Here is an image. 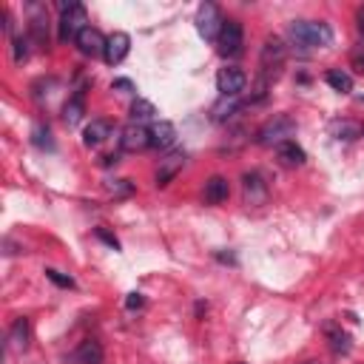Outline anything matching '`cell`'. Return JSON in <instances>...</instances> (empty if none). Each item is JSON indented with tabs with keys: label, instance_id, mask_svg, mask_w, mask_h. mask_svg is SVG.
Masks as SVG:
<instances>
[{
	"label": "cell",
	"instance_id": "obj_1",
	"mask_svg": "<svg viewBox=\"0 0 364 364\" xmlns=\"http://www.w3.org/2000/svg\"><path fill=\"white\" fill-rule=\"evenodd\" d=\"M284 60H287V46L279 37H267L264 46H262V54H259V77H256V97H253V102L264 100L267 88L279 80V74L284 68Z\"/></svg>",
	"mask_w": 364,
	"mask_h": 364
},
{
	"label": "cell",
	"instance_id": "obj_2",
	"mask_svg": "<svg viewBox=\"0 0 364 364\" xmlns=\"http://www.w3.org/2000/svg\"><path fill=\"white\" fill-rule=\"evenodd\" d=\"M287 31H290V40L301 48H318L333 43V28L321 20H293Z\"/></svg>",
	"mask_w": 364,
	"mask_h": 364
},
{
	"label": "cell",
	"instance_id": "obj_3",
	"mask_svg": "<svg viewBox=\"0 0 364 364\" xmlns=\"http://www.w3.org/2000/svg\"><path fill=\"white\" fill-rule=\"evenodd\" d=\"M85 26H88L85 6H80V3H60V40L63 43L77 40V34Z\"/></svg>",
	"mask_w": 364,
	"mask_h": 364
},
{
	"label": "cell",
	"instance_id": "obj_4",
	"mask_svg": "<svg viewBox=\"0 0 364 364\" xmlns=\"http://www.w3.org/2000/svg\"><path fill=\"white\" fill-rule=\"evenodd\" d=\"M193 23H196V31H199L202 40L216 43V37H219V31H222V26H225V17H222V11H219L216 3H202V6L196 9Z\"/></svg>",
	"mask_w": 364,
	"mask_h": 364
},
{
	"label": "cell",
	"instance_id": "obj_5",
	"mask_svg": "<svg viewBox=\"0 0 364 364\" xmlns=\"http://www.w3.org/2000/svg\"><path fill=\"white\" fill-rule=\"evenodd\" d=\"M296 131V122L290 119V117H284V114H276L267 125H262L259 128V134H256V142L259 145H279V142H284V139H290V134Z\"/></svg>",
	"mask_w": 364,
	"mask_h": 364
},
{
	"label": "cell",
	"instance_id": "obj_6",
	"mask_svg": "<svg viewBox=\"0 0 364 364\" xmlns=\"http://www.w3.org/2000/svg\"><path fill=\"white\" fill-rule=\"evenodd\" d=\"M242 46H245V31H242V23L239 20H225L219 37H216V51L222 57H239L242 54Z\"/></svg>",
	"mask_w": 364,
	"mask_h": 364
},
{
	"label": "cell",
	"instance_id": "obj_7",
	"mask_svg": "<svg viewBox=\"0 0 364 364\" xmlns=\"http://www.w3.org/2000/svg\"><path fill=\"white\" fill-rule=\"evenodd\" d=\"M245 85H247V74L239 65L219 68V74H216V91L222 97H239L245 91Z\"/></svg>",
	"mask_w": 364,
	"mask_h": 364
},
{
	"label": "cell",
	"instance_id": "obj_8",
	"mask_svg": "<svg viewBox=\"0 0 364 364\" xmlns=\"http://www.w3.org/2000/svg\"><path fill=\"white\" fill-rule=\"evenodd\" d=\"M119 145L125 151H145L151 148V128L139 125V122H128L119 134Z\"/></svg>",
	"mask_w": 364,
	"mask_h": 364
},
{
	"label": "cell",
	"instance_id": "obj_9",
	"mask_svg": "<svg viewBox=\"0 0 364 364\" xmlns=\"http://www.w3.org/2000/svg\"><path fill=\"white\" fill-rule=\"evenodd\" d=\"M128 51H131V37H128L125 31H114V34H108V40H105L102 60H105L108 65H119V63L128 57Z\"/></svg>",
	"mask_w": 364,
	"mask_h": 364
},
{
	"label": "cell",
	"instance_id": "obj_10",
	"mask_svg": "<svg viewBox=\"0 0 364 364\" xmlns=\"http://www.w3.org/2000/svg\"><path fill=\"white\" fill-rule=\"evenodd\" d=\"M105 40H108V37H102L100 28L85 26V28L77 34L74 43H77L80 54H85V57H102V51H105Z\"/></svg>",
	"mask_w": 364,
	"mask_h": 364
},
{
	"label": "cell",
	"instance_id": "obj_11",
	"mask_svg": "<svg viewBox=\"0 0 364 364\" xmlns=\"http://www.w3.org/2000/svg\"><path fill=\"white\" fill-rule=\"evenodd\" d=\"M185 151H171L165 159H159V168H156V173H154V179H156V185L159 188H165L179 171H182V165H185Z\"/></svg>",
	"mask_w": 364,
	"mask_h": 364
},
{
	"label": "cell",
	"instance_id": "obj_12",
	"mask_svg": "<svg viewBox=\"0 0 364 364\" xmlns=\"http://www.w3.org/2000/svg\"><path fill=\"white\" fill-rule=\"evenodd\" d=\"M111 119H91L88 125H85V131H82V142L88 145V148H100L108 136H111Z\"/></svg>",
	"mask_w": 364,
	"mask_h": 364
},
{
	"label": "cell",
	"instance_id": "obj_13",
	"mask_svg": "<svg viewBox=\"0 0 364 364\" xmlns=\"http://www.w3.org/2000/svg\"><path fill=\"white\" fill-rule=\"evenodd\" d=\"M242 191H245V202H247V205H259V202H264V196H267V185H264V179H262L256 171L242 176Z\"/></svg>",
	"mask_w": 364,
	"mask_h": 364
},
{
	"label": "cell",
	"instance_id": "obj_14",
	"mask_svg": "<svg viewBox=\"0 0 364 364\" xmlns=\"http://www.w3.org/2000/svg\"><path fill=\"white\" fill-rule=\"evenodd\" d=\"M28 341H31V324L26 316H20V318H14V324L9 330V347L14 353H23V350H28Z\"/></svg>",
	"mask_w": 364,
	"mask_h": 364
},
{
	"label": "cell",
	"instance_id": "obj_15",
	"mask_svg": "<svg viewBox=\"0 0 364 364\" xmlns=\"http://www.w3.org/2000/svg\"><path fill=\"white\" fill-rule=\"evenodd\" d=\"M276 156H279V159H282V165H287V168L304 165V159H307L304 148H301L296 139H284V142H279V145H276Z\"/></svg>",
	"mask_w": 364,
	"mask_h": 364
},
{
	"label": "cell",
	"instance_id": "obj_16",
	"mask_svg": "<svg viewBox=\"0 0 364 364\" xmlns=\"http://www.w3.org/2000/svg\"><path fill=\"white\" fill-rule=\"evenodd\" d=\"M176 142V128L168 119H159L151 125V148H171Z\"/></svg>",
	"mask_w": 364,
	"mask_h": 364
},
{
	"label": "cell",
	"instance_id": "obj_17",
	"mask_svg": "<svg viewBox=\"0 0 364 364\" xmlns=\"http://www.w3.org/2000/svg\"><path fill=\"white\" fill-rule=\"evenodd\" d=\"M228 196H230V188H228L225 176H210L205 182V202L208 205H222V202H228Z\"/></svg>",
	"mask_w": 364,
	"mask_h": 364
},
{
	"label": "cell",
	"instance_id": "obj_18",
	"mask_svg": "<svg viewBox=\"0 0 364 364\" xmlns=\"http://www.w3.org/2000/svg\"><path fill=\"white\" fill-rule=\"evenodd\" d=\"M324 336H327L333 353H350V336L341 330V324L327 321V324H324Z\"/></svg>",
	"mask_w": 364,
	"mask_h": 364
},
{
	"label": "cell",
	"instance_id": "obj_19",
	"mask_svg": "<svg viewBox=\"0 0 364 364\" xmlns=\"http://www.w3.org/2000/svg\"><path fill=\"white\" fill-rule=\"evenodd\" d=\"M74 358H77L80 364H102V347H100V341L85 338V341L77 347Z\"/></svg>",
	"mask_w": 364,
	"mask_h": 364
},
{
	"label": "cell",
	"instance_id": "obj_20",
	"mask_svg": "<svg viewBox=\"0 0 364 364\" xmlns=\"http://www.w3.org/2000/svg\"><path fill=\"white\" fill-rule=\"evenodd\" d=\"M330 131H333L336 139H358V136L364 134L361 122H353V119H336V122L330 125Z\"/></svg>",
	"mask_w": 364,
	"mask_h": 364
},
{
	"label": "cell",
	"instance_id": "obj_21",
	"mask_svg": "<svg viewBox=\"0 0 364 364\" xmlns=\"http://www.w3.org/2000/svg\"><path fill=\"white\" fill-rule=\"evenodd\" d=\"M324 80H327V85H330L333 91H338V94H350V91H353V77H350L347 71H341V68H330V71L324 74Z\"/></svg>",
	"mask_w": 364,
	"mask_h": 364
},
{
	"label": "cell",
	"instance_id": "obj_22",
	"mask_svg": "<svg viewBox=\"0 0 364 364\" xmlns=\"http://www.w3.org/2000/svg\"><path fill=\"white\" fill-rule=\"evenodd\" d=\"M82 114H85V100H82V91H77V94L65 102V108H63V119H65L68 125H77V122L82 119Z\"/></svg>",
	"mask_w": 364,
	"mask_h": 364
},
{
	"label": "cell",
	"instance_id": "obj_23",
	"mask_svg": "<svg viewBox=\"0 0 364 364\" xmlns=\"http://www.w3.org/2000/svg\"><path fill=\"white\" fill-rule=\"evenodd\" d=\"M128 111H131V119L139 122V125H142L145 119H154V117H156V105H154L151 100H145V97H136Z\"/></svg>",
	"mask_w": 364,
	"mask_h": 364
},
{
	"label": "cell",
	"instance_id": "obj_24",
	"mask_svg": "<svg viewBox=\"0 0 364 364\" xmlns=\"http://www.w3.org/2000/svg\"><path fill=\"white\" fill-rule=\"evenodd\" d=\"M43 23H46L43 14L31 17V37H34L37 46H46V43H48V26H43Z\"/></svg>",
	"mask_w": 364,
	"mask_h": 364
},
{
	"label": "cell",
	"instance_id": "obj_25",
	"mask_svg": "<svg viewBox=\"0 0 364 364\" xmlns=\"http://www.w3.org/2000/svg\"><path fill=\"white\" fill-rule=\"evenodd\" d=\"M31 142L37 145V148H54V139H51V131L48 128H43V125H34L31 128Z\"/></svg>",
	"mask_w": 364,
	"mask_h": 364
},
{
	"label": "cell",
	"instance_id": "obj_26",
	"mask_svg": "<svg viewBox=\"0 0 364 364\" xmlns=\"http://www.w3.org/2000/svg\"><path fill=\"white\" fill-rule=\"evenodd\" d=\"M11 51H14V63H23L28 57V37H23V34L11 37Z\"/></svg>",
	"mask_w": 364,
	"mask_h": 364
},
{
	"label": "cell",
	"instance_id": "obj_27",
	"mask_svg": "<svg viewBox=\"0 0 364 364\" xmlns=\"http://www.w3.org/2000/svg\"><path fill=\"white\" fill-rule=\"evenodd\" d=\"M46 279L54 282L57 287H74V279H71V276H63V273L54 270V267H46Z\"/></svg>",
	"mask_w": 364,
	"mask_h": 364
},
{
	"label": "cell",
	"instance_id": "obj_28",
	"mask_svg": "<svg viewBox=\"0 0 364 364\" xmlns=\"http://www.w3.org/2000/svg\"><path fill=\"white\" fill-rule=\"evenodd\" d=\"M350 63H353V68H355V71H361V74H364V46H358V48H353V51H350Z\"/></svg>",
	"mask_w": 364,
	"mask_h": 364
},
{
	"label": "cell",
	"instance_id": "obj_29",
	"mask_svg": "<svg viewBox=\"0 0 364 364\" xmlns=\"http://www.w3.org/2000/svg\"><path fill=\"white\" fill-rule=\"evenodd\" d=\"M142 301H145L142 293H128V299H125V304H128L131 310H134V307H142Z\"/></svg>",
	"mask_w": 364,
	"mask_h": 364
},
{
	"label": "cell",
	"instance_id": "obj_30",
	"mask_svg": "<svg viewBox=\"0 0 364 364\" xmlns=\"http://www.w3.org/2000/svg\"><path fill=\"white\" fill-rule=\"evenodd\" d=\"M114 88H122V91H134V82H131V80H114Z\"/></svg>",
	"mask_w": 364,
	"mask_h": 364
},
{
	"label": "cell",
	"instance_id": "obj_31",
	"mask_svg": "<svg viewBox=\"0 0 364 364\" xmlns=\"http://www.w3.org/2000/svg\"><path fill=\"white\" fill-rule=\"evenodd\" d=\"M355 23H358V31L364 34V6L358 9V14H355Z\"/></svg>",
	"mask_w": 364,
	"mask_h": 364
},
{
	"label": "cell",
	"instance_id": "obj_32",
	"mask_svg": "<svg viewBox=\"0 0 364 364\" xmlns=\"http://www.w3.org/2000/svg\"><path fill=\"white\" fill-rule=\"evenodd\" d=\"M97 233H100V236H102V239H105V242H108V245H111V247H117V239H114V236H108V233H105V230H97Z\"/></svg>",
	"mask_w": 364,
	"mask_h": 364
},
{
	"label": "cell",
	"instance_id": "obj_33",
	"mask_svg": "<svg viewBox=\"0 0 364 364\" xmlns=\"http://www.w3.org/2000/svg\"><path fill=\"white\" fill-rule=\"evenodd\" d=\"M361 100H364V97H361Z\"/></svg>",
	"mask_w": 364,
	"mask_h": 364
}]
</instances>
